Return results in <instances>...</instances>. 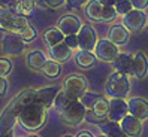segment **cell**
I'll return each instance as SVG.
<instances>
[{
	"label": "cell",
	"mask_w": 148,
	"mask_h": 137,
	"mask_svg": "<svg viewBox=\"0 0 148 137\" xmlns=\"http://www.w3.org/2000/svg\"><path fill=\"white\" fill-rule=\"evenodd\" d=\"M112 64H114L115 72L124 75H133V57L127 52H118Z\"/></svg>",
	"instance_id": "obj_15"
},
{
	"label": "cell",
	"mask_w": 148,
	"mask_h": 137,
	"mask_svg": "<svg viewBox=\"0 0 148 137\" xmlns=\"http://www.w3.org/2000/svg\"><path fill=\"white\" fill-rule=\"evenodd\" d=\"M108 110H109V101L105 97H99L91 106V112L97 119H103L105 116H108Z\"/></svg>",
	"instance_id": "obj_24"
},
{
	"label": "cell",
	"mask_w": 148,
	"mask_h": 137,
	"mask_svg": "<svg viewBox=\"0 0 148 137\" xmlns=\"http://www.w3.org/2000/svg\"><path fill=\"white\" fill-rule=\"evenodd\" d=\"M43 40H45V43L48 46H53V45H57V43L64 40V34L57 27H53V28H48L43 33Z\"/></svg>",
	"instance_id": "obj_25"
},
{
	"label": "cell",
	"mask_w": 148,
	"mask_h": 137,
	"mask_svg": "<svg viewBox=\"0 0 148 137\" xmlns=\"http://www.w3.org/2000/svg\"><path fill=\"white\" fill-rule=\"evenodd\" d=\"M120 125L129 137H139L142 134V121L138 119L136 116L130 115V113H127L123 119H121Z\"/></svg>",
	"instance_id": "obj_13"
},
{
	"label": "cell",
	"mask_w": 148,
	"mask_h": 137,
	"mask_svg": "<svg viewBox=\"0 0 148 137\" xmlns=\"http://www.w3.org/2000/svg\"><path fill=\"white\" fill-rule=\"evenodd\" d=\"M15 3H16V0H0V6L2 7H11L12 6H15Z\"/></svg>",
	"instance_id": "obj_39"
},
{
	"label": "cell",
	"mask_w": 148,
	"mask_h": 137,
	"mask_svg": "<svg viewBox=\"0 0 148 137\" xmlns=\"http://www.w3.org/2000/svg\"><path fill=\"white\" fill-rule=\"evenodd\" d=\"M64 42L69 45L71 49H76L78 48V36L76 34H67V36H64Z\"/></svg>",
	"instance_id": "obj_35"
},
{
	"label": "cell",
	"mask_w": 148,
	"mask_h": 137,
	"mask_svg": "<svg viewBox=\"0 0 148 137\" xmlns=\"http://www.w3.org/2000/svg\"><path fill=\"white\" fill-rule=\"evenodd\" d=\"M148 73V58L142 51H138L133 55V76L138 79L145 78Z\"/></svg>",
	"instance_id": "obj_18"
},
{
	"label": "cell",
	"mask_w": 148,
	"mask_h": 137,
	"mask_svg": "<svg viewBox=\"0 0 148 137\" xmlns=\"http://www.w3.org/2000/svg\"><path fill=\"white\" fill-rule=\"evenodd\" d=\"M102 11L103 5L99 0H90L85 6V15L93 21H102Z\"/></svg>",
	"instance_id": "obj_23"
},
{
	"label": "cell",
	"mask_w": 148,
	"mask_h": 137,
	"mask_svg": "<svg viewBox=\"0 0 148 137\" xmlns=\"http://www.w3.org/2000/svg\"><path fill=\"white\" fill-rule=\"evenodd\" d=\"M18 122L21 124V127H24L29 131L40 130L43 124L47 122V107L42 106L38 101L29 103L20 112Z\"/></svg>",
	"instance_id": "obj_2"
},
{
	"label": "cell",
	"mask_w": 148,
	"mask_h": 137,
	"mask_svg": "<svg viewBox=\"0 0 148 137\" xmlns=\"http://www.w3.org/2000/svg\"><path fill=\"white\" fill-rule=\"evenodd\" d=\"M18 34L23 37L24 42H32L34 37H36V28L32 27V25H27V27H25L23 31H20Z\"/></svg>",
	"instance_id": "obj_34"
},
{
	"label": "cell",
	"mask_w": 148,
	"mask_h": 137,
	"mask_svg": "<svg viewBox=\"0 0 148 137\" xmlns=\"http://www.w3.org/2000/svg\"><path fill=\"white\" fill-rule=\"evenodd\" d=\"M25 48V42L18 33L14 31H6L2 37V49L6 55H21L24 52Z\"/></svg>",
	"instance_id": "obj_6"
},
{
	"label": "cell",
	"mask_w": 148,
	"mask_h": 137,
	"mask_svg": "<svg viewBox=\"0 0 148 137\" xmlns=\"http://www.w3.org/2000/svg\"><path fill=\"white\" fill-rule=\"evenodd\" d=\"M75 63L81 68H90L96 64V54H93L91 51L81 49L79 52H76V55H75Z\"/></svg>",
	"instance_id": "obj_22"
},
{
	"label": "cell",
	"mask_w": 148,
	"mask_h": 137,
	"mask_svg": "<svg viewBox=\"0 0 148 137\" xmlns=\"http://www.w3.org/2000/svg\"><path fill=\"white\" fill-rule=\"evenodd\" d=\"M85 112H87V107L82 104V103L79 100H73V101H71V104L62 112V118H63V121L66 124L72 125V127H76L85 119Z\"/></svg>",
	"instance_id": "obj_7"
},
{
	"label": "cell",
	"mask_w": 148,
	"mask_h": 137,
	"mask_svg": "<svg viewBox=\"0 0 148 137\" xmlns=\"http://www.w3.org/2000/svg\"><path fill=\"white\" fill-rule=\"evenodd\" d=\"M76 137H93V134H91V133H88V131H81Z\"/></svg>",
	"instance_id": "obj_41"
},
{
	"label": "cell",
	"mask_w": 148,
	"mask_h": 137,
	"mask_svg": "<svg viewBox=\"0 0 148 137\" xmlns=\"http://www.w3.org/2000/svg\"><path fill=\"white\" fill-rule=\"evenodd\" d=\"M102 137H108V136H102Z\"/></svg>",
	"instance_id": "obj_45"
},
{
	"label": "cell",
	"mask_w": 148,
	"mask_h": 137,
	"mask_svg": "<svg viewBox=\"0 0 148 137\" xmlns=\"http://www.w3.org/2000/svg\"><path fill=\"white\" fill-rule=\"evenodd\" d=\"M88 0H66V3L69 7H72V9H78V7H81L84 3H87Z\"/></svg>",
	"instance_id": "obj_37"
},
{
	"label": "cell",
	"mask_w": 148,
	"mask_h": 137,
	"mask_svg": "<svg viewBox=\"0 0 148 137\" xmlns=\"http://www.w3.org/2000/svg\"><path fill=\"white\" fill-rule=\"evenodd\" d=\"M57 92H58V88L57 87L40 88V90H38L36 92H34V101L40 103V104L45 106V107H49V106H53Z\"/></svg>",
	"instance_id": "obj_16"
},
{
	"label": "cell",
	"mask_w": 148,
	"mask_h": 137,
	"mask_svg": "<svg viewBox=\"0 0 148 137\" xmlns=\"http://www.w3.org/2000/svg\"><path fill=\"white\" fill-rule=\"evenodd\" d=\"M45 61H47V57L39 49H34V51H32V52H29L27 58H25V63H27L29 68H32V70H34V72H40L43 64H45Z\"/></svg>",
	"instance_id": "obj_20"
},
{
	"label": "cell",
	"mask_w": 148,
	"mask_h": 137,
	"mask_svg": "<svg viewBox=\"0 0 148 137\" xmlns=\"http://www.w3.org/2000/svg\"><path fill=\"white\" fill-rule=\"evenodd\" d=\"M29 25L25 15H20L9 7H2L0 9V28L5 31H14L20 33Z\"/></svg>",
	"instance_id": "obj_4"
},
{
	"label": "cell",
	"mask_w": 148,
	"mask_h": 137,
	"mask_svg": "<svg viewBox=\"0 0 148 137\" xmlns=\"http://www.w3.org/2000/svg\"><path fill=\"white\" fill-rule=\"evenodd\" d=\"M64 137H73V136H64Z\"/></svg>",
	"instance_id": "obj_44"
},
{
	"label": "cell",
	"mask_w": 148,
	"mask_h": 137,
	"mask_svg": "<svg viewBox=\"0 0 148 137\" xmlns=\"http://www.w3.org/2000/svg\"><path fill=\"white\" fill-rule=\"evenodd\" d=\"M34 0H16V3L14 6V11L20 15H29L33 7H34Z\"/></svg>",
	"instance_id": "obj_28"
},
{
	"label": "cell",
	"mask_w": 148,
	"mask_h": 137,
	"mask_svg": "<svg viewBox=\"0 0 148 137\" xmlns=\"http://www.w3.org/2000/svg\"><path fill=\"white\" fill-rule=\"evenodd\" d=\"M34 3L45 9H57L66 3V0H34Z\"/></svg>",
	"instance_id": "obj_29"
},
{
	"label": "cell",
	"mask_w": 148,
	"mask_h": 137,
	"mask_svg": "<svg viewBox=\"0 0 148 137\" xmlns=\"http://www.w3.org/2000/svg\"><path fill=\"white\" fill-rule=\"evenodd\" d=\"M100 131H102L103 136H108V137H129L123 131L120 122L111 121V119L106 121V122H103V124H100Z\"/></svg>",
	"instance_id": "obj_21"
},
{
	"label": "cell",
	"mask_w": 148,
	"mask_h": 137,
	"mask_svg": "<svg viewBox=\"0 0 148 137\" xmlns=\"http://www.w3.org/2000/svg\"><path fill=\"white\" fill-rule=\"evenodd\" d=\"M12 68H14V64H12V61L9 58H0V76H6L8 75H11V72H12Z\"/></svg>",
	"instance_id": "obj_33"
},
{
	"label": "cell",
	"mask_w": 148,
	"mask_h": 137,
	"mask_svg": "<svg viewBox=\"0 0 148 137\" xmlns=\"http://www.w3.org/2000/svg\"><path fill=\"white\" fill-rule=\"evenodd\" d=\"M127 106H129V113L136 116L138 119L144 121L148 118V101L145 98L132 97L127 101Z\"/></svg>",
	"instance_id": "obj_14"
},
{
	"label": "cell",
	"mask_w": 148,
	"mask_h": 137,
	"mask_svg": "<svg viewBox=\"0 0 148 137\" xmlns=\"http://www.w3.org/2000/svg\"><path fill=\"white\" fill-rule=\"evenodd\" d=\"M100 96H97V94H94V92H90V91H85L82 96H81V98H79V101L82 103V104L87 107V109H91V106L96 103V100H97Z\"/></svg>",
	"instance_id": "obj_30"
},
{
	"label": "cell",
	"mask_w": 148,
	"mask_h": 137,
	"mask_svg": "<svg viewBox=\"0 0 148 137\" xmlns=\"http://www.w3.org/2000/svg\"><path fill=\"white\" fill-rule=\"evenodd\" d=\"M81 25H82L81 20L78 18L76 15H72V14L64 15L57 21V28L62 31L64 36H67V34H76L79 31Z\"/></svg>",
	"instance_id": "obj_12"
},
{
	"label": "cell",
	"mask_w": 148,
	"mask_h": 137,
	"mask_svg": "<svg viewBox=\"0 0 148 137\" xmlns=\"http://www.w3.org/2000/svg\"><path fill=\"white\" fill-rule=\"evenodd\" d=\"M114 7H115L117 14H120V15H124V14H127V12H130V11L133 9L132 2H130V0H117Z\"/></svg>",
	"instance_id": "obj_31"
},
{
	"label": "cell",
	"mask_w": 148,
	"mask_h": 137,
	"mask_svg": "<svg viewBox=\"0 0 148 137\" xmlns=\"http://www.w3.org/2000/svg\"><path fill=\"white\" fill-rule=\"evenodd\" d=\"M34 92L36 91H33V90H24L15 98L9 101V104L3 110V113L0 115V136L11 133L14 130L15 122L18 121L20 112L29 103L34 101Z\"/></svg>",
	"instance_id": "obj_1"
},
{
	"label": "cell",
	"mask_w": 148,
	"mask_h": 137,
	"mask_svg": "<svg viewBox=\"0 0 148 137\" xmlns=\"http://www.w3.org/2000/svg\"><path fill=\"white\" fill-rule=\"evenodd\" d=\"M117 11L114 6H103V11H102V21L103 22H111L117 18Z\"/></svg>",
	"instance_id": "obj_32"
},
{
	"label": "cell",
	"mask_w": 148,
	"mask_h": 137,
	"mask_svg": "<svg viewBox=\"0 0 148 137\" xmlns=\"http://www.w3.org/2000/svg\"><path fill=\"white\" fill-rule=\"evenodd\" d=\"M87 90H88V82L81 75H71L63 82V91L71 100H79Z\"/></svg>",
	"instance_id": "obj_5"
},
{
	"label": "cell",
	"mask_w": 148,
	"mask_h": 137,
	"mask_svg": "<svg viewBox=\"0 0 148 137\" xmlns=\"http://www.w3.org/2000/svg\"><path fill=\"white\" fill-rule=\"evenodd\" d=\"M129 36H130V31L124 27L123 24H115L109 28L108 39L111 42H114L115 45H124V43H127Z\"/></svg>",
	"instance_id": "obj_19"
},
{
	"label": "cell",
	"mask_w": 148,
	"mask_h": 137,
	"mask_svg": "<svg viewBox=\"0 0 148 137\" xmlns=\"http://www.w3.org/2000/svg\"><path fill=\"white\" fill-rule=\"evenodd\" d=\"M40 72L45 75L47 78H57V76L62 73V66H60L58 61H54V60H47Z\"/></svg>",
	"instance_id": "obj_26"
},
{
	"label": "cell",
	"mask_w": 148,
	"mask_h": 137,
	"mask_svg": "<svg viewBox=\"0 0 148 137\" xmlns=\"http://www.w3.org/2000/svg\"><path fill=\"white\" fill-rule=\"evenodd\" d=\"M132 2V6L135 7V9H147L148 6V0H130Z\"/></svg>",
	"instance_id": "obj_36"
},
{
	"label": "cell",
	"mask_w": 148,
	"mask_h": 137,
	"mask_svg": "<svg viewBox=\"0 0 148 137\" xmlns=\"http://www.w3.org/2000/svg\"><path fill=\"white\" fill-rule=\"evenodd\" d=\"M148 22V16L142 9H133L123 15V25L132 33L141 31Z\"/></svg>",
	"instance_id": "obj_8"
},
{
	"label": "cell",
	"mask_w": 148,
	"mask_h": 137,
	"mask_svg": "<svg viewBox=\"0 0 148 137\" xmlns=\"http://www.w3.org/2000/svg\"><path fill=\"white\" fill-rule=\"evenodd\" d=\"M99 2H100L103 6H114L117 0H99Z\"/></svg>",
	"instance_id": "obj_40"
},
{
	"label": "cell",
	"mask_w": 148,
	"mask_h": 137,
	"mask_svg": "<svg viewBox=\"0 0 148 137\" xmlns=\"http://www.w3.org/2000/svg\"><path fill=\"white\" fill-rule=\"evenodd\" d=\"M0 137H12V131L11 133H6V134H2Z\"/></svg>",
	"instance_id": "obj_42"
},
{
	"label": "cell",
	"mask_w": 148,
	"mask_h": 137,
	"mask_svg": "<svg viewBox=\"0 0 148 137\" xmlns=\"http://www.w3.org/2000/svg\"><path fill=\"white\" fill-rule=\"evenodd\" d=\"M72 55V49L69 48V45L66 42H60L57 45H53L49 46V57L54 60V61H58V63H64L67 61Z\"/></svg>",
	"instance_id": "obj_17"
},
{
	"label": "cell",
	"mask_w": 148,
	"mask_h": 137,
	"mask_svg": "<svg viewBox=\"0 0 148 137\" xmlns=\"http://www.w3.org/2000/svg\"><path fill=\"white\" fill-rule=\"evenodd\" d=\"M127 113H129V106H127V101H126L124 98L112 97V98L109 100L108 118L111 119V121H117V122H120Z\"/></svg>",
	"instance_id": "obj_11"
},
{
	"label": "cell",
	"mask_w": 148,
	"mask_h": 137,
	"mask_svg": "<svg viewBox=\"0 0 148 137\" xmlns=\"http://www.w3.org/2000/svg\"><path fill=\"white\" fill-rule=\"evenodd\" d=\"M29 137H39V136H29Z\"/></svg>",
	"instance_id": "obj_43"
},
{
	"label": "cell",
	"mask_w": 148,
	"mask_h": 137,
	"mask_svg": "<svg viewBox=\"0 0 148 137\" xmlns=\"http://www.w3.org/2000/svg\"><path fill=\"white\" fill-rule=\"evenodd\" d=\"M94 52H96V57L102 60V61L112 63L120 51H118V45H115L114 42H111L109 39H102V40H97Z\"/></svg>",
	"instance_id": "obj_9"
},
{
	"label": "cell",
	"mask_w": 148,
	"mask_h": 137,
	"mask_svg": "<svg viewBox=\"0 0 148 137\" xmlns=\"http://www.w3.org/2000/svg\"><path fill=\"white\" fill-rule=\"evenodd\" d=\"M8 91V81L5 76H0V97H3Z\"/></svg>",
	"instance_id": "obj_38"
},
{
	"label": "cell",
	"mask_w": 148,
	"mask_h": 137,
	"mask_svg": "<svg viewBox=\"0 0 148 137\" xmlns=\"http://www.w3.org/2000/svg\"><path fill=\"white\" fill-rule=\"evenodd\" d=\"M105 90L106 94L112 97H118V98H126L127 94L130 92V81H129V75L114 72L109 75V78L105 83Z\"/></svg>",
	"instance_id": "obj_3"
},
{
	"label": "cell",
	"mask_w": 148,
	"mask_h": 137,
	"mask_svg": "<svg viewBox=\"0 0 148 137\" xmlns=\"http://www.w3.org/2000/svg\"><path fill=\"white\" fill-rule=\"evenodd\" d=\"M76 36H78V48L79 49L94 51L96 43H97V34H96V30L90 24L81 25V28L76 33Z\"/></svg>",
	"instance_id": "obj_10"
},
{
	"label": "cell",
	"mask_w": 148,
	"mask_h": 137,
	"mask_svg": "<svg viewBox=\"0 0 148 137\" xmlns=\"http://www.w3.org/2000/svg\"><path fill=\"white\" fill-rule=\"evenodd\" d=\"M71 101H73V100H71L66 94H64V91L63 90H58V92H57V96H56V98H54V103H53V106L58 110L60 113L63 112V110L71 104Z\"/></svg>",
	"instance_id": "obj_27"
}]
</instances>
